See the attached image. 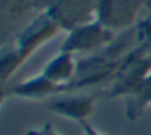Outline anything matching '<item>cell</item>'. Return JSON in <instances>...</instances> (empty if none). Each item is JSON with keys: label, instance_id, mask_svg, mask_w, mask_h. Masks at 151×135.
<instances>
[{"label": "cell", "instance_id": "6da1fadb", "mask_svg": "<svg viewBox=\"0 0 151 135\" xmlns=\"http://www.w3.org/2000/svg\"><path fill=\"white\" fill-rule=\"evenodd\" d=\"M63 31L62 25L59 23L54 13L46 8V10L39 12L23 30L20 31V34L15 39L13 49L17 51V54L20 56L21 62H26L34 52L41 49L44 44H47L49 41H52L57 34Z\"/></svg>", "mask_w": 151, "mask_h": 135}, {"label": "cell", "instance_id": "7a4b0ae2", "mask_svg": "<svg viewBox=\"0 0 151 135\" xmlns=\"http://www.w3.org/2000/svg\"><path fill=\"white\" fill-rule=\"evenodd\" d=\"M115 41V33L102 26L99 21L89 20L86 23H80L70 28L63 39L60 51L70 52L73 56L78 54H96L106 49Z\"/></svg>", "mask_w": 151, "mask_h": 135}, {"label": "cell", "instance_id": "3957f363", "mask_svg": "<svg viewBox=\"0 0 151 135\" xmlns=\"http://www.w3.org/2000/svg\"><path fill=\"white\" fill-rule=\"evenodd\" d=\"M145 5L143 0H94V20L114 33L130 31Z\"/></svg>", "mask_w": 151, "mask_h": 135}, {"label": "cell", "instance_id": "277c9868", "mask_svg": "<svg viewBox=\"0 0 151 135\" xmlns=\"http://www.w3.org/2000/svg\"><path fill=\"white\" fill-rule=\"evenodd\" d=\"M98 99L94 96H63L46 103V109L59 117L73 122H86L93 116Z\"/></svg>", "mask_w": 151, "mask_h": 135}, {"label": "cell", "instance_id": "5b68a950", "mask_svg": "<svg viewBox=\"0 0 151 135\" xmlns=\"http://www.w3.org/2000/svg\"><path fill=\"white\" fill-rule=\"evenodd\" d=\"M76 56L65 51H59L49 62L44 65L42 75L49 78L52 83L60 86L62 93L67 91L68 85L75 80L76 73H78V62L75 59Z\"/></svg>", "mask_w": 151, "mask_h": 135}, {"label": "cell", "instance_id": "8992f818", "mask_svg": "<svg viewBox=\"0 0 151 135\" xmlns=\"http://www.w3.org/2000/svg\"><path fill=\"white\" fill-rule=\"evenodd\" d=\"M60 93H62L60 86L52 83L49 78H46L42 73L29 77V78L10 86V90H8V96H15L20 99H31V101H41L49 96H57Z\"/></svg>", "mask_w": 151, "mask_h": 135}, {"label": "cell", "instance_id": "52a82bcc", "mask_svg": "<svg viewBox=\"0 0 151 135\" xmlns=\"http://www.w3.org/2000/svg\"><path fill=\"white\" fill-rule=\"evenodd\" d=\"M148 106H151V73L125 96V116L128 121H137Z\"/></svg>", "mask_w": 151, "mask_h": 135}, {"label": "cell", "instance_id": "ba28073f", "mask_svg": "<svg viewBox=\"0 0 151 135\" xmlns=\"http://www.w3.org/2000/svg\"><path fill=\"white\" fill-rule=\"evenodd\" d=\"M24 135H62V134L52 124H44V125H39V127L28 129L24 132Z\"/></svg>", "mask_w": 151, "mask_h": 135}, {"label": "cell", "instance_id": "9c48e42d", "mask_svg": "<svg viewBox=\"0 0 151 135\" xmlns=\"http://www.w3.org/2000/svg\"><path fill=\"white\" fill-rule=\"evenodd\" d=\"M81 130H83V135H104L99 129H96L94 125L91 124L89 121H86V122H81Z\"/></svg>", "mask_w": 151, "mask_h": 135}, {"label": "cell", "instance_id": "30bf717a", "mask_svg": "<svg viewBox=\"0 0 151 135\" xmlns=\"http://www.w3.org/2000/svg\"><path fill=\"white\" fill-rule=\"evenodd\" d=\"M8 90H10L8 82H5L4 78H0V112H2V104H4L5 98L8 96Z\"/></svg>", "mask_w": 151, "mask_h": 135}]
</instances>
